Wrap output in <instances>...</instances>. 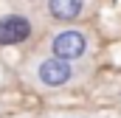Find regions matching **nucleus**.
I'll return each mask as SVG.
<instances>
[{
    "label": "nucleus",
    "instance_id": "nucleus-4",
    "mask_svg": "<svg viewBox=\"0 0 121 118\" xmlns=\"http://www.w3.org/2000/svg\"><path fill=\"white\" fill-rule=\"evenodd\" d=\"M85 6H87V0H48V14L56 23H70V20L82 17Z\"/></svg>",
    "mask_w": 121,
    "mask_h": 118
},
{
    "label": "nucleus",
    "instance_id": "nucleus-1",
    "mask_svg": "<svg viewBox=\"0 0 121 118\" xmlns=\"http://www.w3.org/2000/svg\"><path fill=\"white\" fill-rule=\"evenodd\" d=\"M34 79H37V84H42L45 90H59V87H65V84L73 82V67H70L68 59L45 56V59L37 62Z\"/></svg>",
    "mask_w": 121,
    "mask_h": 118
},
{
    "label": "nucleus",
    "instance_id": "nucleus-5",
    "mask_svg": "<svg viewBox=\"0 0 121 118\" xmlns=\"http://www.w3.org/2000/svg\"><path fill=\"white\" fill-rule=\"evenodd\" d=\"M45 118H93V115H85V113H62V115H45Z\"/></svg>",
    "mask_w": 121,
    "mask_h": 118
},
{
    "label": "nucleus",
    "instance_id": "nucleus-3",
    "mask_svg": "<svg viewBox=\"0 0 121 118\" xmlns=\"http://www.w3.org/2000/svg\"><path fill=\"white\" fill-rule=\"evenodd\" d=\"M31 37V23L23 14H6L0 17V45H20Z\"/></svg>",
    "mask_w": 121,
    "mask_h": 118
},
{
    "label": "nucleus",
    "instance_id": "nucleus-2",
    "mask_svg": "<svg viewBox=\"0 0 121 118\" xmlns=\"http://www.w3.org/2000/svg\"><path fill=\"white\" fill-rule=\"evenodd\" d=\"M87 48H90V39H87L85 31H79V28H65V31L51 37V56L68 59V62L82 59L87 54Z\"/></svg>",
    "mask_w": 121,
    "mask_h": 118
},
{
    "label": "nucleus",
    "instance_id": "nucleus-6",
    "mask_svg": "<svg viewBox=\"0 0 121 118\" xmlns=\"http://www.w3.org/2000/svg\"><path fill=\"white\" fill-rule=\"evenodd\" d=\"M23 118H28V115H23Z\"/></svg>",
    "mask_w": 121,
    "mask_h": 118
}]
</instances>
